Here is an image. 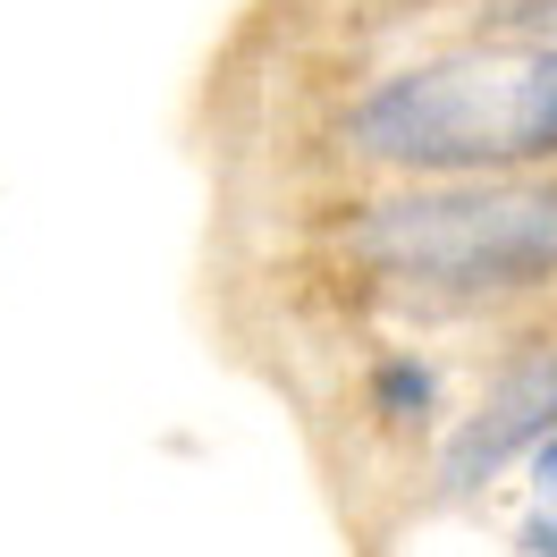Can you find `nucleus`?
Instances as JSON below:
<instances>
[{
  "label": "nucleus",
  "mask_w": 557,
  "mask_h": 557,
  "mask_svg": "<svg viewBox=\"0 0 557 557\" xmlns=\"http://www.w3.org/2000/svg\"><path fill=\"white\" fill-rule=\"evenodd\" d=\"M305 278L363 330H516L557 305V170L338 186Z\"/></svg>",
  "instance_id": "f257e3e1"
},
{
  "label": "nucleus",
  "mask_w": 557,
  "mask_h": 557,
  "mask_svg": "<svg viewBox=\"0 0 557 557\" xmlns=\"http://www.w3.org/2000/svg\"><path fill=\"white\" fill-rule=\"evenodd\" d=\"M473 170H557V26L482 35L448 17L440 35L355 69L313 119L321 186Z\"/></svg>",
  "instance_id": "f03ea898"
},
{
  "label": "nucleus",
  "mask_w": 557,
  "mask_h": 557,
  "mask_svg": "<svg viewBox=\"0 0 557 557\" xmlns=\"http://www.w3.org/2000/svg\"><path fill=\"white\" fill-rule=\"evenodd\" d=\"M549 431H557V305L516 321V330H498V347L473 363L448 440L414 473V516L482 507Z\"/></svg>",
  "instance_id": "7ed1b4c3"
},
{
  "label": "nucleus",
  "mask_w": 557,
  "mask_h": 557,
  "mask_svg": "<svg viewBox=\"0 0 557 557\" xmlns=\"http://www.w3.org/2000/svg\"><path fill=\"white\" fill-rule=\"evenodd\" d=\"M338 406L372 456H388L397 473H422L431 448L448 440L465 388H456V363L440 355V330H372L338 381Z\"/></svg>",
  "instance_id": "20e7f679"
},
{
  "label": "nucleus",
  "mask_w": 557,
  "mask_h": 557,
  "mask_svg": "<svg viewBox=\"0 0 557 557\" xmlns=\"http://www.w3.org/2000/svg\"><path fill=\"white\" fill-rule=\"evenodd\" d=\"M507 557H557V431L523 456V516L507 532Z\"/></svg>",
  "instance_id": "39448f33"
}]
</instances>
